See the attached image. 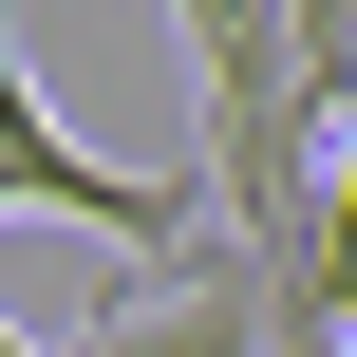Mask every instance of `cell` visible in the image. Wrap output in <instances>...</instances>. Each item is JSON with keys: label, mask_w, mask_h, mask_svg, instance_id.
Segmentation results:
<instances>
[{"label": "cell", "mask_w": 357, "mask_h": 357, "mask_svg": "<svg viewBox=\"0 0 357 357\" xmlns=\"http://www.w3.org/2000/svg\"><path fill=\"white\" fill-rule=\"evenodd\" d=\"M0 357H19V339H0Z\"/></svg>", "instance_id": "obj_5"}, {"label": "cell", "mask_w": 357, "mask_h": 357, "mask_svg": "<svg viewBox=\"0 0 357 357\" xmlns=\"http://www.w3.org/2000/svg\"><path fill=\"white\" fill-rule=\"evenodd\" d=\"M301 19V94H320V132L357 151V0H282Z\"/></svg>", "instance_id": "obj_3"}, {"label": "cell", "mask_w": 357, "mask_h": 357, "mask_svg": "<svg viewBox=\"0 0 357 357\" xmlns=\"http://www.w3.org/2000/svg\"><path fill=\"white\" fill-rule=\"evenodd\" d=\"M0 207H56V226H113V245H151V264H188L207 245V188H151V169H94L56 113H38V75H19V38H0Z\"/></svg>", "instance_id": "obj_1"}, {"label": "cell", "mask_w": 357, "mask_h": 357, "mask_svg": "<svg viewBox=\"0 0 357 357\" xmlns=\"http://www.w3.org/2000/svg\"><path fill=\"white\" fill-rule=\"evenodd\" d=\"M56 357H264V320H245V282H226V264L188 245L169 282H132V301H113L94 339H56Z\"/></svg>", "instance_id": "obj_2"}, {"label": "cell", "mask_w": 357, "mask_h": 357, "mask_svg": "<svg viewBox=\"0 0 357 357\" xmlns=\"http://www.w3.org/2000/svg\"><path fill=\"white\" fill-rule=\"evenodd\" d=\"M320 301H339V339H357V151L320 169Z\"/></svg>", "instance_id": "obj_4"}]
</instances>
